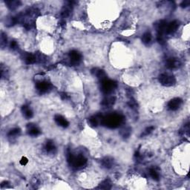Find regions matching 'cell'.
<instances>
[{
  "label": "cell",
  "instance_id": "obj_20",
  "mask_svg": "<svg viewBox=\"0 0 190 190\" xmlns=\"http://www.w3.org/2000/svg\"><path fill=\"white\" fill-rule=\"evenodd\" d=\"M115 100V98L113 97H106L105 99H104L103 103H102V105H104V106H110L112 104H114Z\"/></svg>",
  "mask_w": 190,
  "mask_h": 190
},
{
  "label": "cell",
  "instance_id": "obj_19",
  "mask_svg": "<svg viewBox=\"0 0 190 190\" xmlns=\"http://www.w3.org/2000/svg\"><path fill=\"white\" fill-rule=\"evenodd\" d=\"M102 165L105 167V168L109 169L111 168L113 165V160L109 157H105L102 161Z\"/></svg>",
  "mask_w": 190,
  "mask_h": 190
},
{
  "label": "cell",
  "instance_id": "obj_27",
  "mask_svg": "<svg viewBox=\"0 0 190 190\" xmlns=\"http://www.w3.org/2000/svg\"><path fill=\"white\" fill-rule=\"evenodd\" d=\"M154 129V127H152V126H151V127H149L147 128V129L145 130V131H144L143 133V135H148L149 134H150V133L151 132V131H153Z\"/></svg>",
  "mask_w": 190,
  "mask_h": 190
},
{
  "label": "cell",
  "instance_id": "obj_6",
  "mask_svg": "<svg viewBox=\"0 0 190 190\" xmlns=\"http://www.w3.org/2000/svg\"><path fill=\"white\" fill-rule=\"evenodd\" d=\"M183 101L180 98H174L172 100H170L168 103V108L171 111H176L180 108Z\"/></svg>",
  "mask_w": 190,
  "mask_h": 190
},
{
  "label": "cell",
  "instance_id": "obj_15",
  "mask_svg": "<svg viewBox=\"0 0 190 190\" xmlns=\"http://www.w3.org/2000/svg\"><path fill=\"white\" fill-rule=\"evenodd\" d=\"M22 113H23V115H24V117L26 119H30L33 117V112H32L31 110L28 106L24 105V106L22 108Z\"/></svg>",
  "mask_w": 190,
  "mask_h": 190
},
{
  "label": "cell",
  "instance_id": "obj_25",
  "mask_svg": "<svg viewBox=\"0 0 190 190\" xmlns=\"http://www.w3.org/2000/svg\"><path fill=\"white\" fill-rule=\"evenodd\" d=\"M129 134H130V131H129V129H123L121 130V135L123 137L129 136Z\"/></svg>",
  "mask_w": 190,
  "mask_h": 190
},
{
  "label": "cell",
  "instance_id": "obj_28",
  "mask_svg": "<svg viewBox=\"0 0 190 190\" xmlns=\"http://www.w3.org/2000/svg\"><path fill=\"white\" fill-rule=\"evenodd\" d=\"M28 159L26 158L25 157H22V159H21L20 164L22 165V166H25V165L28 163Z\"/></svg>",
  "mask_w": 190,
  "mask_h": 190
},
{
  "label": "cell",
  "instance_id": "obj_3",
  "mask_svg": "<svg viewBox=\"0 0 190 190\" xmlns=\"http://www.w3.org/2000/svg\"><path fill=\"white\" fill-rule=\"evenodd\" d=\"M116 88L117 83L113 80L106 79L103 81H102V91L105 94H111Z\"/></svg>",
  "mask_w": 190,
  "mask_h": 190
},
{
  "label": "cell",
  "instance_id": "obj_14",
  "mask_svg": "<svg viewBox=\"0 0 190 190\" xmlns=\"http://www.w3.org/2000/svg\"><path fill=\"white\" fill-rule=\"evenodd\" d=\"M95 71H94V75L96 76L99 79H100L101 81H103L105 79H106V74H105V72L103 70H100V69H95Z\"/></svg>",
  "mask_w": 190,
  "mask_h": 190
},
{
  "label": "cell",
  "instance_id": "obj_29",
  "mask_svg": "<svg viewBox=\"0 0 190 190\" xmlns=\"http://www.w3.org/2000/svg\"><path fill=\"white\" fill-rule=\"evenodd\" d=\"M17 47H18V45L16 41H12L11 43V48L12 49H17Z\"/></svg>",
  "mask_w": 190,
  "mask_h": 190
},
{
  "label": "cell",
  "instance_id": "obj_21",
  "mask_svg": "<svg viewBox=\"0 0 190 190\" xmlns=\"http://www.w3.org/2000/svg\"><path fill=\"white\" fill-rule=\"evenodd\" d=\"M142 41L144 44L148 45L151 41V34L149 32H146L143 35Z\"/></svg>",
  "mask_w": 190,
  "mask_h": 190
},
{
  "label": "cell",
  "instance_id": "obj_23",
  "mask_svg": "<svg viewBox=\"0 0 190 190\" xmlns=\"http://www.w3.org/2000/svg\"><path fill=\"white\" fill-rule=\"evenodd\" d=\"M100 189H111V183L109 182V181H105L100 184Z\"/></svg>",
  "mask_w": 190,
  "mask_h": 190
},
{
  "label": "cell",
  "instance_id": "obj_5",
  "mask_svg": "<svg viewBox=\"0 0 190 190\" xmlns=\"http://www.w3.org/2000/svg\"><path fill=\"white\" fill-rule=\"evenodd\" d=\"M37 89L38 90L39 93L41 94H44V93L48 92V91L51 89V85L50 83H48V81H45V80H42V81H39L37 83Z\"/></svg>",
  "mask_w": 190,
  "mask_h": 190
},
{
  "label": "cell",
  "instance_id": "obj_22",
  "mask_svg": "<svg viewBox=\"0 0 190 190\" xmlns=\"http://www.w3.org/2000/svg\"><path fill=\"white\" fill-rule=\"evenodd\" d=\"M19 134H20V129H18V128H15V129H11L9 133L7 134V135L9 137H16Z\"/></svg>",
  "mask_w": 190,
  "mask_h": 190
},
{
  "label": "cell",
  "instance_id": "obj_30",
  "mask_svg": "<svg viewBox=\"0 0 190 190\" xmlns=\"http://www.w3.org/2000/svg\"><path fill=\"white\" fill-rule=\"evenodd\" d=\"M189 1H188V0H187V1H183V2H182V4H181V6L183 7H187V6L189 5Z\"/></svg>",
  "mask_w": 190,
  "mask_h": 190
},
{
  "label": "cell",
  "instance_id": "obj_24",
  "mask_svg": "<svg viewBox=\"0 0 190 190\" xmlns=\"http://www.w3.org/2000/svg\"><path fill=\"white\" fill-rule=\"evenodd\" d=\"M89 123H90V125L91 126H97L98 124V118L95 116L91 117L89 119Z\"/></svg>",
  "mask_w": 190,
  "mask_h": 190
},
{
  "label": "cell",
  "instance_id": "obj_26",
  "mask_svg": "<svg viewBox=\"0 0 190 190\" xmlns=\"http://www.w3.org/2000/svg\"><path fill=\"white\" fill-rule=\"evenodd\" d=\"M6 43H7V37L2 33V36H1V45H2V46L3 44H6Z\"/></svg>",
  "mask_w": 190,
  "mask_h": 190
},
{
  "label": "cell",
  "instance_id": "obj_17",
  "mask_svg": "<svg viewBox=\"0 0 190 190\" xmlns=\"http://www.w3.org/2000/svg\"><path fill=\"white\" fill-rule=\"evenodd\" d=\"M5 4L10 9L15 10L20 5V2L19 1H6Z\"/></svg>",
  "mask_w": 190,
  "mask_h": 190
},
{
  "label": "cell",
  "instance_id": "obj_18",
  "mask_svg": "<svg viewBox=\"0 0 190 190\" xmlns=\"http://www.w3.org/2000/svg\"><path fill=\"white\" fill-rule=\"evenodd\" d=\"M149 175L151 177V178L155 181H159L160 179V175H159V172L157 169L155 168H151L149 170Z\"/></svg>",
  "mask_w": 190,
  "mask_h": 190
},
{
  "label": "cell",
  "instance_id": "obj_12",
  "mask_svg": "<svg viewBox=\"0 0 190 190\" xmlns=\"http://www.w3.org/2000/svg\"><path fill=\"white\" fill-rule=\"evenodd\" d=\"M55 121L58 125H59L60 126H63L64 128L67 127L68 126V124H69L68 121L61 115H57L55 117Z\"/></svg>",
  "mask_w": 190,
  "mask_h": 190
},
{
  "label": "cell",
  "instance_id": "obj_11",
  "mask_svg": "<svg viewBox=\"0 0 190 190\" xmlns=\"http://www.w3.org/2000/svg\"><path fill=\"white\" fill-rule=\"evenodd\" d=\"M45 150L49 154H54L56 152V146L54 145V142L51 140H48L45 145Z\"/></svg>",
  "mask_w": 190,
  "mask_h": 190
},
{
  "label": "cell",
  "instance_id": "obj_4",
  "mask_svg": "<svg viewBox=\"0 0 190 190\" xmlns=\"http://www.w3.org/2000/svg\"><path fill=\"white\" fill-rule=\"evenodd\" d=\"M159 81L164 86H172L175 83V78L169 74H162L159 77Z\"/></svg>",
  "mask_w": 190,
  "mask_h": 190
},
{
  "label": "cell",
  "instance_id": "obj_7",
  "mask_svg": "<svg viewBox=\"0 0 190 190\" xmlns=\"http://www.w3.org/2000/svg\"><path fill=\"white\" fill-rule=\"evenodd\" d=\"M69 58H70L71 63L73 65H77L81 61L82 56L77 51H71L69 53Z\"/></svg>",
  "mask_w": 190,
  "mask_h": 190
},
{
  "label": "cell",
  "instance_id": "obj_16",
  "mask_svg": "<svg viewBox=\"0 0 190 190\" xmlns=\"http://www.w3.org/2000/svg\"><path fill=\"white\" fill-rule=\"evenodd\" d=\"M37 57L33 54H27L25 58V61L26 64L28 65H31V64H33V63H35L37 62Z\"/></svg>",
  "mask_w": 190,
  "mask_h": 190
},
{
  "label": "cell",
  "instance_id": "obj_10",
  "mask_svg": "<svg viewBox=\"0 0 190 190\" xmlns=\"http://www.w3.org/2000/svg\"><path fill=\"white\" fill-rule=\"evenodd\" d=\"M179 27V22L177 21H173V22H170L169 24L167 25L166 27V33L170 34V33H173L177 31V28Z\"/></svg>",
  "mask_w": 190,
  "mask_h": 190
},
{
  "label": "cell",
  "instance_id": "obj_9",
  "mask_svg": "<svg viewBox=\"0 0 190 190\" xmlns=\"http://www.w3.org/2000/svg\"><path fill=\"white\" fill-rule=\"evenodd\" d=\"M155 26H156V30H157V34L163 35V34L166 33V27H167V22L165 20L159 21Z\"/></svg>",
  "mask_w": 190,
  "mask_h": 190
},
{
  "label": "cell",
  "instance_id": "obj_2",
  "mask_svg": "<svg viewBox=\"0 0 190 190\" xmlns=\"http://www.w3.org/2000/svg\"><path fill=\"white\" fill-rule=\"evenodd\" d=\"M123 117L118 115H112L106 117L103 120V123L108 127L116 128L121 123Z\"/></svg>",
  "mask_w": 190,
  "mask_h": 190
},
{
  "label": "cell",
  "instance_id": "obj_8",
  "mask_svg": "<svg viewBox=\"0 0 190 190\" xmlns=\"http://www.w3.org/2000/svg\"><path fill=\"white\" fill-rule=\"evenodd\" d=\"M166 67L169 69H176L181 66V62L176 58H169L166 60Z\"/></svg>",
  "mask_w": 190,
  "mask_h": 190
},
{
  "label": "cell",
  "instance_id": "obj_1",
  "mask_svg": "<svg viewBox=\"0 0 190 190\" xmlns=\"http://www.w3.org/2000/svg\"><path fill=\"white\" fill-rule=\"evenodd\" d=\"M67 159H68V162L70 163L71 166L75 169L81 168L85 166L87 162L86 158L83 155H79L78 156H74L71 153L68 154Z\"/></svg>",
  "mask_w": 190,
  "mask_h": 190
},
{
  "label": "cell",
  "instance_id": "obj_13",
  "mask_svg": "<svg viewBox=\"0 0 190 190\" xmlns=\"http://www.w3.org/2000/svg\"><path fill=\"white\" fill-rule=\"evenodd\" d=\"M28 134L31 136H37L40 134V131L39 129L35 126H32V124H29V126H28Z\"/></svg>",
  "mask_w": 190,
  "mask_h": 190
}]
</instances>
